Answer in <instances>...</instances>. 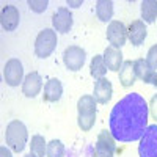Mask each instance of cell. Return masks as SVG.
Listing matches in <instances>:
<instances>
[{
    "label": "cell",
    "mask_w": 157,
    "mask_h": 157,
    "mask_svg": "<svg viewBox=\"0 0 157 157\" xmlns=\"http://www.w3.org/2000/svg\"><path fill=\"white\" fill-rule=\"evenodd\" d=\"M135 69H134V61H124L123 66L120 69V83L124 86V88H129L135 83Z\"/></svg>",
    "instance_id": "cell-16"
},
{
    "label": "cell",
    "mask_w": 157,
    "mask_h": 157,
    "mask_svg": "<svg viewBox=\"0 0 157 157\" xmlns=\"http://www.w3.org/2000/svg\"><path fill=\"white\" fill-rule=\"evenodd\" d=\"M47 157H63L64 155V145L60 140H52L47 143Z\"/></svg>",
    "instance_id": "cell-24"
},
{
    "label": "cell",
    "mask_w": 157,
    "mask_h": 157,
    "mask_svg": "<svg viewBox=\"0 0 157 157\" xmlns=\"http://www.w3.org/2000/svg\"><path fill=\"white\" fill-rule=\"evenodd\" d=\"M27 138H29V130L22 121L13 120L8 123L5 130V141L11 151L22 152L25 145H27Z\"/></svg>",
    "instance_id": "cell-2"
},
{
    "label": "cell",
    "mask_w": 157,
    "mask_h": 157,
    "mask_svg": "<svg viewBox=\"0 0 157 157\" xmlns=\"http://www.w3.org/2000/svg\"><path fill=\"white\" fill-rule=\"evenodd\" d=\"M148 102L138 93H129L120 99L110 112V134L116 141L130 143L143 137L148 127Z\"/></svg>",
    "instance_id": "cell-1"
},
{
    "label": "cell",
    "mask_w": 157,
    "mask_h": 157,
    "mask_svg": "<svg viewBox=\"0 0 157 157\" xmlns=\"http://www.w3.org/2000/svg\"><path fill=\"white\" fill-rule=\"evenodd\" d=\"M58 44L57 32L54 29H44L38 33L35 39V54L39 58H47L54 54V50Z\"/></svg>",
    "instance_id": "cell-3"
},
{
    "label": "cell",
    "mask_w": 157,
    "mask_h": 157,
    "mask_svg": "<svg viewBox=\"0 0 157 157\" xmlns=\"http://www.w3.org/2000/svg\"><path fill=\"white\" fill-rule=\"evenodd\" d=\"M148 110H149V113H151V116H152V120L157 121V94H154V96L151 98V101H149V104H148Z\"/></svg>",
    "instance_id": "cell-27"
},
{
    "label": "cell",
    "mask_w": 157,
    "mask_h": 157,
    "mask_svg": "<svg viewBox=\"0 0 157 157\" xmlns=\"http://www.w3.org/2000/svg\"><path fill=\"white\" fill-rule=\"evenodd\" d=\"M96 99L94 96L91 94H83L77 102V112L78 115H83V113H96Z\"/></svg>",
    "instance_id": "cell-21"
},
{
    "label": "cell",
    "mask_w": 157,
    "mask_h": 157,
    "mask_svg": "<svg viewBox=\"0 0 157 157\" xmlns=\"http://www.w3.org/2000/svg\"><path fill=\"white\" fill-rule=\"evenodd\" d=\"M112 93H113V88H112V82L109 78H99V80L94 82V90H93V94L96 102L99 104H107L112 99Z\"/></svg>",
    "instance_id": "cell-14"
},
{
    "label": "cell",
    "mask_w": 157,
    "mask_h": 157,
    "mask_svg": "<svg viewBox=\"0 0 157 157\" xmlns=\"http://www.w3.org/2000/svg\"><path fill=\"white\" fill-rule=\"evenodd\" d=\"M43 88V78L36 71H32L30 74L25 75L22 82V93L27 98H36L39 94V91Z\"/></svg>",
    "instance_id": "cell-11"
},
{
    "label": "cell",
    "mask_w": 157,
    "mask_h": 157,
    "mask_svg": "<svg viewBox=\"0 0 157 157\" xmlns=\"http://www.w3.org/2000/svg\"><path fill=\"white\" fill-rule=\"evenodd\" d=\"M3 78L10 86H19V83L24 82V66L17 58H11L5 63Z\"/></svg>",
    "instance_id": "cell-7"
},
{
    "label": "cell",
    "mask_w": 157,
    "mask_h": 157,
    "mask_svg": "<svg viewBox=\"0 0 157 157\" xmlns=\"http://www.w3.org/2000/svg\"><path fill=\"white\" fill-rule=\"evenodd\" d=\"M140 157H157V124L146 127L138 145Z\"/></svg>",
    "instance_id": "cell-4"
},
{
    "label": "cell",
    "mask_w": 157,
    "mask_h": 157,
    "mask_svg": "<svg viewBox=\"0 0 157 157\" xmlns=\"http://www.w3.org/2000/svg\"><path fill=\"white\" fill-rule=\"evenodd\" d=\"M24 157H36V155H33V154L30 152V154H27V155H24Z\"/></svg>",
    "instance_id": "cell-31"
},
{
    "label": "cell",
    "mask_w": 157,
    "mask_h": 157,
    "mask_svg": "<svg viewBox=\"0 0 157 157\" xmlns=\"http://www.w3.org/2000/svg\"><path fill=\"white\" fill-rule=\"evenodd\" d=\"M116 151V140L110 134V130H101L98 135V141L94 146V154L93 157H115Z\"/></svg>",
    "instance_id": "cell-6"
},
{
    "label": "cell",
    "mask_w": 157,
    "mask_h": 157,
    "mask_svg": "<svg viewBox=\"0 0 157 157\" xmlns=\"http://www.w3.org/2000/svg\"><path fill=\"white\" fill-rule=\"evenodd\" d=\"M94 123H96V113H83V115L77 116V124L83 132L91 130V127L94 126Z\"/></svg>",
    "instance_id": "cell-23"
},
{
    "label": "cell",
    "mask_w": 157,
    "mask_h": 157,
    "mask_svg": "<svg viewBox=\"0 0 157 157\" xmlns=\"http://www.w3.org/2000/svg\"><path fill=\"white\" fill-rule=\"evenodd\" d=\"M0 157H13V154H11L8 146H2V148H0Z\"/></svg>",
    "instance_id": "cell-28"
},
{
    "label": "cell",
    "mask_w": 157,
    "mask_h": 157,
    "mask_svg": "<svg viewBox=\"0 0 157 157\" xmlns=\"http://www.w3.org/2000/svg\"><path fill=\"white\" fill-rule=\"evenodd\" d=\"M146 63L151 66V69H152V71H157V44H154V46L148 50Z\"/></svg>",
    "instance_id": "cell-25"
},
{
    "label": "cell",
    "mask_w": 157,
    "mask_h": 157,
    "mask_svg": "<svg viewBox=\"0 0 157 157\" xmlns=\"http://www.w3.org/2000/svg\"><path fill=\"white\" fill-rule=\"evenodd\" d=\"M86 60V52L78 46H69L63 52V63L69 71H80Z\"/></svg>",
    "instance_id": "cell-5"
},
{
    "label": "cell",
    "mask_w": 157,
    "mask_h": 157,
    "mask_svg": "<svg viewBox=\"0 0 157 157\" xmlns=\"http://www.w3.org/2000/svg\"><path fill=\"white\" fill-rule=\"evenodd\" d=\"M107 66H105V61H104V57L102 55H94L93 60L90 63V74L91 77H94L96 80L99 78H104L107 74Z\"/></svg>",
    "instance_id": "cell-19"
},
{
    "label": "cell",
    "mask_w": 157,
    "mask_h": 157,
    "mask_svg": "<svg viewBox=\"0 0 157 157\" xmlns=\"http://www.w3.org/2000/svg\"><path fill=\"white\" fill-rule=\"evenodd\" d=\"M102 57H104V61H105L107 69H109V71H113V72L120 71L121 66H123V63H124L121 49H116V47H113V46L105 47Z\"/></svg>",
    "instance_id": "cell-12"
},
{
    "label": "cell",
    "mask_w": 157,
    "mask_h": 157,
    "mask_svg": "<svg viewBox=\"0 0 157 157\" xmlns=\"http://www.w3.org/2000/svg\"><path fill=\"white\" fill-rule=\"evenodd\" d=\"M30 152L36 157H44L47 154V143L43 135H33L30 143Z\"/></svg>",
    "instance_id": "cell-22"
},
{
    "label": "cell",
    "mask_w": 157,
    "mask_h": 157,
    "mask_svg": "<svg viewBox=\"0 0 157 157\" xmlns=\"http://www.w3.org/2000/svg\"><path fill=\"white\" fill-rule=\"evenodd\" d=\"M96 16L101 22H112L113 2H110V0H99V2H96Z\"/></svg>",
    "instance_id": "cell-18"
},
{
    "label": "cell",
    "mask_w": 157,
    "mask_h": 157,
    "mask_svg": "<svg viewBox=\"0 0 157 157\" xmlns=\"http://www.w3.org/2000/svg\"><path fill=\"white\" fill-rule=\"evenodd\" d=\"M151 83H152V85H154V86L157 88V71H155V72L152 74V78H151Z\"/></svg>",
    "instance_id": "cell-30"
},
{
    "label": "cell",
    "mask_w": 157,
    "mask_h": 157,
    "mask_svg": "<svg viewBox=\"0 0 157 157\" xmlns=\"http://www.w3.org/2000/svg\"><path fill=\"white\" fill-rule=\"evenodd\" d=\"M134 69H135V75L137 78H140L141 82L145 83H151V78H152V74L155 71L151 69V66L146 63L145 58H138L134 61Z\"/></svg>",
    "instance_id": "cell-17"
},
{
    "label": "cell",
    "mask_w": 157,
    "mask_h": 157,
    "mask_svg": "<svg viewBox=\"0 0 157 157\" xmlns=\"http://www.w3.org/2000/svg\"><path fill=\"white\" fill-rule=\"evenodd\" d=\"M72 24H74V19L69 8L61 6L52 16V25H54V30L57 33H68L72 29Z\"/></svg>",
    "instance_id": "cell-9"
},
{
    "label": "cell",
    "mask_w": 157,
    "mask_h": 157,
    "mask_svg": "<svg viewBox=\"0 0 157 157\" xmlns=\"http://www.w3.org/2000/svg\"><path fill=\"white\" fill-rule=\"evenodd\" d=\"M146 35H148V30L143 21H132L127 27V39L134 46H141L143 41L146 39Z\"/></svg>",
    "instance_id": "cell-13"
},
{
    "label": "cell",
    "mask_w": 157,
    "mask_h": 157,
    "mask_svg": "<svg viewBox=\"0 0 157 157\" xmlns=\"http://www.w3.org/2000/svg\"><path fill=\"white\" fill-rule=\"evenodd\" d=\"M63 94V85L58 78H49L44 85V101L46 102H58Z\"/></svg>",
    "instance_id": "cell-15"
},
{
    "label": "cell",
    "mask_w": 157,
    "mask_h": 157,
    "mask_svg": "<svg viewBox=\"0 0 157 157\" xmlns=\"http://www.w3.org/2000/svg\"><path fill=\"white\" fill-rule=\"evenodd\" d=\"M107 39L109 43L116 47V49H121L126 41H127V29L126 25L121 21H112L107 27Z\"/></svg>",
    "instance_id": "cell-8"
},
{
    "label": "cell",
    "mask_w": 157,
    "mask_h": 157,
    "mask_svg": "<svg viewBox=\"0 0 157 157\" xmlns=\"http://www.w3.org/2000/svg\"><path fill=\"white\" fill-rule=\"evenodd\" d=\"M19 10L14 5H5L0 11V22H2V27L5 32H14L19 25Z\"/></svg>",
    "instance_id": "cell-10"
},
{
    "label": "cell",
    "mask_w": 157,
    "mask_h": 157,
    "mask_svg": "<svg viewBox=\"0 0 157 157\" xmlns=\"http://www.w3.org/2000/svg\"><path fill=\"white\" fill-rule=\"evenodd\" d=\"M141 17L146 24H154L157 19V0L141 2Z\"/></svg>",
    "instance_id": "cell-20"
},
{
    "label": "cell",
    "mask_w": 157,
    "mask_h": 157,
    "mask_svg": "<svg viewBox=\"0 0 157 157\" xmlns=\"http://www.w3.org/2000/svg\"><path fill=\"white\" fill-rule=\"evenodd\" d=\"M68 5L72 6V8H78V5H82V0H78V2H69L68 0Z\"/></svg>",
    "instance_id": "cell-29"
},
{
    "label": "cell",
    "mask_w": 157,
    "mask_h": 157,
    "mask_svg": "<svg viewBox=\"0 0 157 157\" xmlns=\"http://www.w3.org/2000/svg\"><path fill=\"white\" fill-rule=\"evenodd\" d=\"M29 6L35 13H44L46 8L49 6V2L47 0H39V2H36V0H29Z\"/></svg>",
    "instance_id": "cell-26"
}]
</instances>
